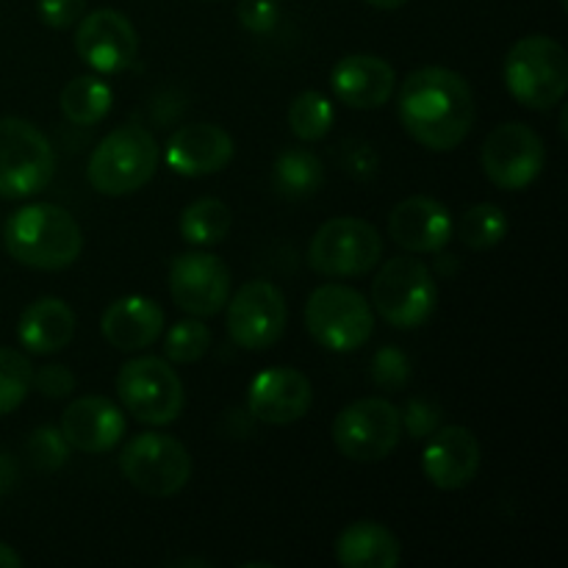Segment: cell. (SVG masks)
<instances>
[{
    "label": "cell",
    "mask_w": 568,
    "mask_h": 568,
    "mask_svg": "<svg viewBox=\"0 0 568 568\" xmlns=\"http://www.w3.org/2000/svg\"><path fill=\"white\" fill-rule=\"evenodd\" d=\"M333 120V105L331 100L322 92H300L297 98L288 105V125H292V133L300 139V142H320L331 133Z\"/></svg>",
    "instance_id": "cell-29"
},
{
    "label": "cell",
    "mask_w": 568,
    "mask_h": 568,
    "mask_svg": "<svg viewBox=\"0 0 568 568\" xmlns=\"http://www.w3.org/2000/svg\"><path fill=\"white\" fill-rule=\"evenodd\" d=\"M403 438L399 408L383 397L349 403L333 422V442L344 458L355 464H377L397 449Z\"/></svg>",
    "instance_id": "cell-10"
},
{
    "label": "cell",
    "mask_w": 568,
    "mask_h": 568,
    "mask_svg": "<svg viewBox=\"0 0 568 568\" xmlns=\"http://www.w3.org/2000/svg\"><path fill=\"white\" fill-rule=\"evenodd\" d=\"M399 558V538L381 521H355L336 541V560L347 568H397Z\"/></svg>",
    "instance_id": "cell-24"
},
{
    "label": "cell",
    "mask_w": 568,
    "mask_h": 568,
    "mask_svg": "<svg viewBox=\"0 0 568 568\" xmlns=\"http://www.w3.org/2000/svg\"><path fill=\"white\" fill-rule=\"evenodd\" d=\"M20 344L33 355H53L75 336V314L59 297H42L28 305L17 325Z\"/></svg>",
    "instance_id": "cell-23"
},
{
    "label": "cell",
    "mask_w": 568,
    "mask_h": 568,
    "mask_svg": "<svg viewBox=\"0 0 568 568\" xmlns=\"http://www.w3.org/2000/svg\"><path fill=\"white\" fill-rule=\"evenodd\" d=\"M33 388V366L22 353L0 347V416L26 403Z\"/></svg>",
    "instance_id": "cell-30"
},
{
    "label": "cell",
    "mask_w": 568,
    "mask_h": 568,
    "mask_svg": "<svg viewBox=\"0 0 568 568\" xmlns=\"http://www.w3.org/2000/svg\"><path fill=\"white\" fill-rule=\"evenodd\" d=\"M314 403L311 381L292 366H272L250 383V414L264 425H294Z\"/></svg>",
    "instance_id": "cell-17"
},
{
    "label": "cell",
    "mask_w": 568,
    "mask_h": 568,
    "mask_svg": "<svg viewBox=\"0 0 568 568\" xmlns=\"http://www.w3.org/2000/svg\"><path fill=\"white\" fill-rule=\"evenodd\" d=\"M120 469L133 488L148 497H172L192 477V455L166 433H142L125 444Z\"/></svg>",
    "instance_id": "cell-11"
},
{
    "label": "cell",
    "mask_w": 568,
    "mask_h": 568,
    "mask_svg": "<svg viewBox=\"0 0 568 568\" xmlns=\"http://www.w3.org/2000/svg\"><path fill=\"white\" fill-rule=\"evenodd\" d=\"M233 227V214L222 200L200 197L181 214V236L194 247H214L225 242Z\"/></svg>",
    "instance_id": "cell-27"
},
{
    "label": "cell",
    "mask_w": 568,
    "mask_h": 568,
    "mask_svg": "<svg viewBox=\"0 0 568 568\" xmlns=\"http://www.w3.org/2000/svg\"><path fill=\"white\" fill-rule=\"evenodd\" d=\"M372 381L381 388H403L410 381L408 355L397 347H383L372 361Z\"/></svg>",
    "instance_id": "cell-33"
},
{
    "label": "cell",
    "mask_w": 568,
    "mask_h": 568,
    "mask_svg": "<svg viewBox=\"0 0 568 568\" xmlns=\"http://www.w3.org/2000/svg\"><path fill=\"white\" fill-rule=\"evenodd\" d=\"M455 233L469 250H491L508 236V216L499 205L477 203L460 214Z\"/></svg>",
    "instance_id": "cell-28"
},
{
    "label": "cell",
    "mask_w": 568,
    "mask_h": 568,
    "mask_svg": "<svg viewBox=\"0 0 568 568\" xmlns=\"http://www.w3.org/2000/svg\"><path fill=\"white\" fill-rule=\"evenodd\" d=\"M28 458L33 460V466L44 471H55L67 464L70 458V444L61 436L59 427H39V430L31 433L26 444Z\"/></svg>",
    "instance_id": "cell-32"
},
{
    "label": "cell",
    "mask_w": 568,
    "mask_h": 568,
    "mask_svg": "<svg viewBox=\"0 0 568 568\" xmlns=\"http://www.w3.org/2000/svg\"><path fill=\"white\" fill-rule=\"evenodd\" d=\"M405 133L422 148L447 153L471 133L477 120L475 92L447 67H422L405 78L397 100Z\"/></svg>",
    "instance_id": "cell-1"
},
{
    "label": "cell",
    "mask_w": 568,
    "mask_h": 568,
    "mask_svg": "<svg viewBox=\"0 0 568 568\" xmlns=\"http://www.w3.org/2000/svg\"><path fill=\"white\" fill-rule=\"evenodd\" d=\"M39 20L48 28H70L87 11V0H37Z\"/></svg>",
    "instance_id": "cell-37"
},
{
    "label": "cell",
    "mask_w": 568,
    "mask_h": 568,
    "mask_svg": "<svg viewBox=\"0 0 568 568\" xmlns=\"http://www.w3.org/2000/svg\"><path fill=\"white\" fill-rule=\"evenodd\" d=\"M503 72L508 92L532 111L552 109L568 89L566 50L544 33L519 39L505 55Z\"/></svg>",
    "instance_id": "cell-4"
},
{
    "label": "cell",
    "mask_w": 568,
    "mask_h": 568,
    "mask_svg": "<svg viewBox=\"0 0 568 568\" xmlns=\"http://www.w3.org/2000/svg\"><path fill=\"white\" fill-rule=\"evenodd\" d=\"M116 394L128 414L142 425H170L186 405V392L170 361L142 355L122 364L116 375Z\"/></svg>",
    "instance_id": "cell-8"
},
{
    "label": "cell",
    "mask_w": 568,
    "mask_h": 568,
    "mask_svg": "<svg viewBox=\"0 0 568 568\" xmlns=\"http://www.w3.org/2000/svg\"><path fill=\"white\" fill-rule=\"evenodd\" d=\"M17 486V464L9 453H0V497Z\"/></svg>",
    "instance_id": "cell-39"
},
{
    "label": "cell",
    "mask_w": 568,
    "mask_h": 568,
    "mask_svg": "<svg viewBox=\"0 0 568 568\" xmlns=\"http://www.w3.org/2000/svg\"><path fill=\"white\" fill-rule=\"evenodd\" d=\"M22 566V558L11 547L0 544V568H17Z\"/></svg>",
    "instance_id": "cell-40"
},
{
    "label": "cell",
    "mask_w": 568,
    "mask_h": 568,
    "mask_svg": "<svg viewBox=\"0 0 568 568\" xmlns=\"http://www.w3.org/2000/svg\"><path fill=\"white\" fill-rule=\"evenodd\" d=\"M399 419H403V433H408L410 438H427L442 425V410L427 399H410L405 410H399Z\"/></svg>",
    "instance_id": "cell-34"
},
{
    "label": "cell",
    "mask_w": 568,
    "mask_h": 568,
    "mask_svg": "<svg viewBox=\"0 0 568 568\" xmlns=\"http://www.w3.org/2000/svg\"><path fill=\"white\" fill-rule=\"evenodd\" d=\"M305 327L320 347L355 353L375 333V314L361 292L342 283H325L305 303Z\"/></svg>",
    "instance_id": "cell-6"
},
{
    "label": "cell",
    "mask_w": 568,
    "mask_h": 568,
    "mask_svg": "<svg viewBox=\"0 0 568 568\" xmlns=\"http://www.w3.org/2000/svg\"><path fill=\"white\" fill-rule=\"evenodd\" d=\"M236 14L250 33H270L281 20V3L277 0H239Z\"/></svg>",
    "instance_id": "cell-35"
},
{
    "label": "cell",
    "mask_w": 568,
    "mask_h": 568,
    "mask_svg": "<svg viewBox=\"0 0 568 568\" xmlns=\"http://www.w3.org/2000/svg\"><path fill=\"white\" fill-rule=\"evenodd\" d=\"M372 303L392 327L414 331L436 314V277L414 253L388 258L372 281Z\"/></svg>",
    "instance_id": "cell-5"
},
{
    "label": "cell",
    "mask_w": 568,
    "mask_h": 568,
    "mask_svg": "<svg viewBox=\"0 0 568 568\" xmlns=\"http://www.w3.org/2000/svg\"><path fill=\"white\" fill-rule=\"evenodd\" d=\"M211 342H214L211 327L194 316V320H183L170 327V333L164 336V355L172 364H194L209 353Z\"/></svg>",
    "instance_id": "cell-31"
},
{
    "label": "cell",
    "mask_w": 568,
    "mask_h": 568,
    "mask_svg": "<svg viewBox=\"0 0 568 568\" xmlns=\"http://www.w3.org/2000/svg\"><path fill=\"white\" fill-rule=\"evenodd\" d=\"M61 114L72 122V125H98L105 120L114 103V92L105 81L92 75H78L67 81L61 89Z\"/></svg>",
    "instance_id": "cell-26"
},
{
    "label": "cell",
    "mask_w": 568,
    "mask_h": 568,
    "mask_svg": "<svg viewBox=\"0 0 568 568\" xmlns=\"http://www.w3.org/2000/svg\"><path fill=\"white\" fill-rule=\"evenodd\" d=\"M75 50L92 70L114 75L136 61L139 33L120 11L98 9L78 20Z\"/></svg>",
    "instance_id": "cell-15"
},
{
    "label": "cell",
    "mask_w": 568,
    "mask_h": 568,
    "mask_svg": "<svg viewBox=\"0 0 568 568\" xmlns=\"http://www.w3.org/2000/svg\"><path fill=\"white\" fill-rule=\"evenodd\" d=\"M425 455H422V469L425 477L442 491H458L466 488L480 471V442L469 427L449 425L438 427L433 436H427Z\"/></svg>",
    "instance_id": "cell-16"
},
{
    "label": "cell",
    "mask_w": 568,
    "mask_h": 568,
    "mask_svg": "<svg viewBox=\"0 0 568 568\" xmlns=\"http://www.w3.org/2000/svg\"><path fill=\"white\" fill-rule=\"evenodd\" d=\"M170 294L181 311L209 320L231 300V270L211 253H183L170 266Z\"/></svg>",
    "instance_id": "cell-14"
},
{
    "label": "cell",
    "mask_w": 568,
    "mask_h": 568,
    "mask_svg": "<svg viewBox=\"0 0 568 568\" xmlns=\"http://www.w3.org/2000/svg\"><path fill=\"white\" fill-rule=\"evenodd\" d=\"M331 87L336 98L349 109H381L392 100L397 87V72L381 55L353 53L344 55L331 72Z\"/></svg>",
    "instance_id": "cell-21"
},
{
    "label": "cell",
    "mask_w": 568,
    "mask_h": 568,
    "mask_svg": "<svg viewBox=\"0 0 568 568\" xmlns=\"http://www.w3.org/2000/svg\"><path fill=\"white\" fill-rule=\"evenodd\" d=\"M233 136L211 122L178 128L164 148L166 166L183 178H205L222 172L233 161Z\"/></svg>",
    "instance_id": "cell-18"
},
{
    "label": "cell",
    "mask_w": 568,
    "mask_h": 568,
    "mask_svg": "<svg viewBox=\"0 0 568 568\" xmlns=\"http://www.w3.org/2000/svg\"><path fill=\"white\" fill-rule=\"evenodd\" d=\"M480 164L494 186L503 192H521L544 172L547 148L525 122H503L483 142Z\"/></svg>",
    "instance_id": "cell-12"
},
{
    "label": "cell",
    "mask_w": 568,
    "mask_h": 568,
    "mask_svg": "<svg viewBox=\"0 0 568 568\" xmlns=\"http://www.w3.org/2000/svg\"><path fill=\"white\" fill-rule=\"evenodd\" d=\"M159 161V142L148 128L122 125L114 128L89 155L87 178L94 192L105 197H125L155 175Z\"/></svg>",
    "instance_id": "cell-3"
},
{
    "label": "cell",
    "mask_w": 568,
    "mask_h": 568,
    "mask_svg": "<svg viewBox=\"0 0 568 568\" xmlns=\"http://www.w3.org/2000/svg\"><path fill=\"white\" fill-rule=\"evenodd\" d=\"M3 242L17 264L59 272L81 258L83 233L70 211L53 203H33L9 216Z\"/></svg>",
    "instance_id": "cell-2"
},
{
    "label": "cell",
    "mask_w": 568,
    "mask_h": 568,
    "mask_svg": "<svg viewBox=\"0 0 568 568\" xmlns=\"http://www.w3.org/2000/svg\"><path fill=\"white\" fill-rule=\"evenodd\" d=\"M364 3L375 6V9L392 11V9H399V6H405V3H408V0H364Z\"/></svg>",
    "instance_id": "cell-41"
},
{
    "label": "cell",
    "mask_w": 568,
    "mask_h": 568,
    "mask_svg": "<svg viewBox=\"0 0 568 568\" xmlns=\"http://www.w3.org/2000/svg\"><path fill=\"white\" fill-rule=\"evenodd\" d=\"M227 336L242 349H270L286 331V300L270 281H247L227 300Z\"/></svg>",
    "instance_id": "cell-13"
},
{
    "label": "cell",
    "mask_w": 568,
    "mask_h": 568,
    "mask_svg": "<svg viewBox=\"0 0 568 568\" xmlns=\"http://www.w3.org/2000/svg\"><path fill=\"white\" fill-rule=\"evenodd\" d=\"M55 175V150L37 125L0 116V197L26 200L44 192Z\"/></svg>",
    "instance_id": "cell-7"
},
{
    "label": "cell",
    "mask_w": 568,
    "mask_h": 568,
    "mask_svg": "<svg viewBox=\"0 0 568 568\" xmlns=\"http://www.w3.org/2000/svg\"><path fill=\"white\" fill-rule=\"evenodd\" d=\"M33 386L48 399H67L75 392V375L61 364H48L33 372Z\"/></svg>",
    "instance_id": "cell-36"
},
{
    "label": "cell",
    "mask_w": 568,
    "mask_h": 568,
    "mask_svg": "<svg viewBox=\"0 0 568 568\" xmlns=\"http://www.w3.org/2000/svg\"><path fill=\"white\" fill-rule=\"evenodd\" d=\"M61 436L78 453L103 455L125 438V414L105 397H81L61 414Z\"/></svg>",
    "instance_id": "cell-20"
},
{
    "label": "cell",
    "mask_w": 568,
    "mask_h": 568,
    "mask_svg": "<svg viewBox=\"0 0 568 568\" xmlns=\"http://www.w3.org/2000/svg\"><path fill=\"white\" fill-rule=\"evenodd\" d=\"M347 166L355 178H372L377 172V153L372 144H355L347 153Z\"/></svg>",
    "instance_id": "cell-38"
},
{
    "label": "cell",
    "mask_w": 568,
    "mask_h": 568,
    "mask_svg": "<svg viewBox=\"0 0 568 568\" xmlns=\"http://www.w3.org/2000/svg\"><path fill=\"white\" fill-rule=\"evenodd\" d=\"M164 308L155 300L139 297V294L114 300L100 316L103 338L122 353H139V349L155 344L164 333Z\"/></svg>",
    "instance_id": "cell-22"
},
{
    "label": "cell",
    "mask_w": 568,
    "mask_h": 568,
    "mask_svg": "<svg viewBox=\"0 0 568 568\" xmlns=\"http://www.w3.org/2000/svg\"><path fill=\"white\" fill-rule=\"evenodd\" d=\"M388 236L408 253H438L455 236V220L444 203L416 194L394 205L388 216Z\"/></svg>",
    "instance_id": "cell-19"
},
{
    "label": "cell",
    "mask_w": 568,
    "mask_h": 568,
    "mask_svg": "<svg viewBox=\"0 0 568 568\" xmlns=\"http://www.w3.org/2000/svg\"><path fill=\"white\" fill-rule=\"evenodd\" d=\"M325 183V166L311 150L288 148L272 164V186L286 200H308Z\"/></svg>",
    "instance_id": "cell-25"
},
{
    "label": "cell",
    "mask_w": 568,
    "mask_h": 568,
    "mask_svg": "<svg viewBox=\"0 0 568 568\" xmlns=\"http://www.w3.org/2000/svg\"><path fill=\"white\" fill-rule=\"evenodd\" d=\"M383 258V236L358 216L327 220L314 233L308 247L311 270L325 277L369 275Z\"/></svg>",
    "instance_id": "cell-9"
}]
</instances>
